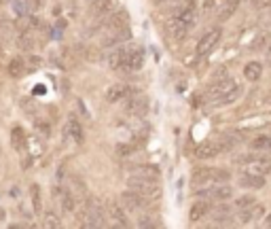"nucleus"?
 <instances>
[{"instance_id": "nucleus-1", "label": "nucleus", "mask_w": 271, "mask_h": 229, "mask_svg": "<svg viewBox=\"0 0 271 229\" xmlns=\"http://www.w3.org/2000/svg\"><path fill=\"white\" fill-rule=\"evenodd\" d=\"M195 21H197V0H184V5L170 19V32L176 39H180L195 26Z\"/></svg>"}, {"instance_id": "nucleus-2", "label": "nucleus", "mask_w": 271, "mask_h": 229, "mask_svg": "<svg viewBox=\"0 0 271 229\" xmlns=\"http://www.w3.org/2000/svg\"><path fill=\"white\" fill-rule=\"evenodd\" d=\"M235 166H240L246 174H256V176H267L271 172V159L265 157L261 153H248V155H240L233 159Z\"/></svg>"}, {"instance_id": "nucleus-3", "label": "nucleus", "mask_w": 271, "mask_h": 229, "mask_svg": "<svg viewBox=\"0 0 271 229\" xmlns=\"http://www.w3.org/2000/svg\"><path fill=\"white\" fill-rule=\"evenodd\" d=\"M231 178V172L220 170V168H197L191 176L193 187H206L214 183H227Z\"/></svg>"}, {"instance_id": "nucleus-4", "label": "nucleus", "mask_w": 271, "mask_h": 229, "mask_svg": "<svg viewBox=\"0 0 271 229\" xmlns=\"http://www.w3.org/2000/svg\"><path fill=\"white\" fill-rule=\"evenodd\" d=\"M127 189H132L136 191V193L140 195H144V198H159L161 195V185H159V180L157 178H146V176H132L129 174L127 176Z\"/></svg>"}, {"instance_id": "nucleus-5", "label": "nucleus", "mask_w": 271, "mask_h": 229, "mask_svg": "<svg viewBox=\"0 0 271 229\" xmlns=\"http://www.w3.org/2000/svg\"><path fill=\"white\" fill-rule=\"evenodd\" d=\"M193 195L199 200H216V202H227L233 198V189L227 183H214L206 187H195Z\"/></svg>"}, {"instance_id": "nucleus-6", "label": "nucleus", "mask_w": 271, "mask_h": 229, "mask_svg": "<svg viewBox=\"0 0 271 229\" xmlns=\"http://www.w3.org/2000/svg\"><path fill=\"white\" fill-rule=\"evenodd\" d=\"M235 87V81L231 79V77H225V79H218V81H212L210 83V87H208V91H206V95H208V100L210 102H214L216 106H218V102L225 98V95L231 91Z\"/></svg>"}, {"instance_id": "nucleus-7", "label": "nucleus", "mask_w": 271, "mask_h": 229, "mask_svg": "<svg viewBox=\"0 0 271 229\" xmlns=\"http://www.w3.org/2000/svg\"><path fill=\"white\" fill-rule=\"evenodd\" d=\"M132 39V32H129V26H121V28H112V30H106L100 47L102 49H108V47H117V45H123Z\"/></svg>"}, {"instance_id": "nucleus-8", "label": "nucleus", "mask_w": 271, "mask_h": 229, "mask_svg": "<svg viewBox=\"0 0 271 229\" xmlns=\"http://www.w3.org/2000/svg\"><path fill=\"white\" fill-rule=\"evenodd\" d=\"M136 47L132 45H117V49L110 51L108 55V66L112 70H127V64H129V57H132Z\"/></svg>"}, {"instance_id": "nucleus-9", "label": "nucleus", "mask_w": 271, "mask_h": 229, "mask_svg": "<svg viewBox=\"0 0 271 229\" xmlns=\"http://www.w3.org/2000/svg\"><path fill=\"white\" fill-rule=\"evenodd\" d=\"M125 113L132 117H144L148 113V98L142 93H129L125 98Z\"/></svg>"}, {"instance_id": "nucleus-10", "label": "nucleus", "mask_w": 271, "mask_h": 229, "mask_svg": "<svg viewBox=\"0 0 271 229\" xmlns=\"http://www.w3.org/2000/svg\"><path fill=\"white\" fill-rule=\"evenodd\" d=\"M220 36H222V28H220V26L208 30V32L202 36V39H199V43H197V49H195L197 55H199V57H202V55H208V53L218 45Z\"/></svg>"}, {"instance_id": "nucleus-11", "label": "nucleus", "mask_w": 271, "mask_h": 229, "mask_svg": "<svg viewBox=\"0 0 271 229\" xmlns=\"http://www.w3.org/2000/svg\"><path fill=\"white\" fill-rule=\"evenodd\" d=\"M117 9H119V0H93L89 5V17L100 19V17L110 15Z\"/></svg>"}, {"instance_id": "nucleus-12", "label": "nucleus", "mask_w": 271, "mask_h": 229, "mask_svg": "<svg viewBox=\"0 0 271 229\" xmlns=\"http://www.w3.org/2000/svg\"><path fill=\"white\" fill-rule=\"evenodd\" d=\"M146 204H148V198L136 193V191H132V189H127V191H123V193H121V206L125 210H132V212L142 210Z\"/></svg>"}, {"instance_id": "nucleus-13", "label": "nucleus", "mask_w": 271, "mask_h": 229, "mask_svg": "<svg viewBox=\"0 0 271 229\" xmlns=\"http://www.w3.org/2000/svg\"><path fill=\"white\" fill-rule=\"evenodd\" d=\"M265 216V206L263 204H252L248 208H242L240 214H238V223L242 225H250V223H258Z\"/></svg>"}, {"instance_id": "nucleus-14", "label": "nucleus", "mask_w": 271, "mask_h": 229, "mask_svg": "<svg viewBox=\"0 0 271 229\" xmlns=\"http://www.w3.org/2000/svg\"><path fill=\"white\" fill-rule=\"evenodd\" d=\"M129 93H134V89L129 87V85H125V83H112V85H108V87H106V91H104V98H106V102L114 104V102H121V100H125Z\"/></svg>"}, {"instance_id": "nucleus-15", "label": "nucleus", "mask_w": 271, "mask_h": 229, "mask_svg": "<svg viewBox=\"0 0 271 229\" xmlns=\"http://www.w3.org/2000/svg\"><path fill=\"white\" fill-rule=\"evenodd\" d=\"M104 212H106V216H108L110 221H114L117 225L127 227V216H125V208L121 206V202H117V200H108V202H106Z\"/></svg>"}, {"instance_id": "nucleus-16", "label": "nucleus", "mask_w": 271, "mask_h": 229, "mask_svg": "<svg viewBox=\"0 0 271 229\" xmlns=\"http://www.w3.org/2000/svg\"><path fill=\"white\" fill-rule=\"evenodd\" d=\"M127 172L132 174V176H146V178H157V180L161 178L159 168L152 166V163H136V166H129Z\"/></svg>"}, {"instance_id": "nucleus-17", "label": "nucleus", "mask_w": 271, "mask_h": 229, "mask_svg": "<svg viewBox=\"0 0 271 229\" xmlns=\"http://www.w3.org/2000/svg\"><path fill=\"white\" fill-rule=\"evenodd\" d=\"M216 142H218V147H220V153H227V151H231V149H235L238 144L242 142V134H238V132H225V134H220L218 138H216Z\"/></svg>"}, {"instance_id": "nucleus-18", "label": "nucleus", "mask_w": 271, "mask_h": 229, "mask_svg": "<svg viewBox=\"0 0 271 229\" xmlns=\"http://www.w3.org/2000/svg\"><path fill=\"white\" fill-rule=\"evenodd\" d=\"M208 214H210L208 200H197V202H193L191 210H188V219H191V223H199L202 219H206Z\"/></svg>"}, {"instance_id": "nucleus-19", "label": "nucleus", "mask_w": 271, "mask_h": 229, "mask_svg": "<svg viewBox=\"0 0 271 229\" xmlns=\"http://www.w3.org/2000/svg\"><path fill=\"white\" fill-rule=\"evenodd\" d=\"M195 155L199 159H212V157H216V155H220V147H218L216 138L214 140H206L204 144H199Z\"/></svg>"}, {"instance_id": "nucleus-20", "label": "nucleus", "mask_w": 271, "mask_h": 229, "mask_svg": "<svg viewBox=\"0 0 271 229\" xmlns=\"http://www.w3.org/2000/svg\"><path fill=\"white\" fill-rule=\"evenodd\" d=\"M66 134L72 138L74 142H83L85 134H83V125L79 123V119H74V117L68 119V123H66Z\"/></svg>"}, {"instance_id": "nucleus-21", "label": "nucleus", "mask_w": 271, "mask_h": 229, "mask_svg": "<svg viewBox=\"0 0 271 229\" xmlns=\"http://www.w3.org/2000/svg\"><path fill=\"white\" fill-rule=\"evenodd\" d=\"M7 72H9V77L21 79L23 75H26V59H23V57H13L7 64Z\"/></svg>"}, {"instance_id": "nucleus-22", "label": "nucleus", "mask_w": 271, "mask_h": 229, "mask_svg": "<svg viewBox=\"0 0 271 229\" xmlns=\"http://www.w3.org/2000/svg\"><path fill=\"white\" fill-rule=\"evenodd\" d=\"M26 142H28V138H26V132H23V127L15 125L13 129H11V147H13L15 151H23V149H26Z\"/></svg>"}, {"instance_id": "nucleus-23", "label": "nucleus", "mask_w": 271, "mask_h": 229, "mask_svg": "<svg viewBox=\"0 0 271 229\" xmlns=\"http://www.w3.org/2000/svg\"><path fill=\"white\" fill-rule=\"evenodd\" d=\"M238 185L246 187V189H261L265 187V176H256V174H242L240 180H238Z\"/></svg>"}, {"instance_id": "nucleus-24", "label": "nucleus", "mask_w": 271, "mask_h": 229, "mask_svg": "<svg viewBox=\"0 0 271 229\" xmlns=\"http://www.w3.org/2000/svg\"><path fill=\"white\" fill-rule=\"evenodd\" d=\"M240 5H242V0H225V5L220 7L218 19H220V21H227V19H231L235 13H238Z\"/></svg>"}, {"instance_id": "nucleus-25", "label": "nucleus", "mask_w": 271, "mask_h": 229, "mask_svg": "<svg viewBox=\"0 0 271 229\" xmlns=\"http://www.w3.org/2000/svg\"><path fill=\"white\" fill-rule=\"evenodd\" d=\"M60 204H62V210L64 212H76V198L72 195V191L62 189L60 191Z\"/></svg>"}, {"instance_id": "nucleus-26", "label": "nucleus", "mask_w": 271, "mask_h": 229, "mask_svg": "<svg viewBox=\"0 0 271 229\" xmlns=\"http://www.w3.org/2000/svg\"><path fill=\"white\" fill-rule=\"evenodd\" d=\"M263 77V64L261 62H248L244 66V79L246 81H258Z\"/></svg>"}, {"instance_id": "nucleus-27", "label": "nucleus", "mask_w": 271, "mask_h": 229, "mask_svg": "<svg viewBox=\"0 0 271 229\" xmlns=\"http://www.w3.org/2000/svg\"><path fill=\"white\" fill-rule=\"evenodd\" d=\"M250 149L256 151V153H267L271 151V136H256L250 140Z\"/></svg>"}, {"instance_id": "nucleus-28", "label": "nucleus", "mask_w": 271, "mask_h": 229, "mask_svg": "<svg viewBox=\"0 0 271 229\" xmlns=\"http://www.w3.org/2000/svg\"><path fill=\"white\" fill-rule=\"evenodd\" d=\"M30 198H32V208L36 214L43 212V198H41V187L36 183H32L30 185Z\"/></svg>"}, {"instance_id": "nucleus-29", "label": "nucleus", "mask_w": 271, "mask_h": 229, "mask_svg": "<svg viewBox=\"0 0 271 229\" xmlns=\"http://www.w3.org/2000/svg\"><path fill=\"white\" fill-rule=\"evenodd\" d=\"M32 45H34V41H32V34H30V30H28V28L19 30V34H17V47H19V49H26V51H30V49H32Z\"/></svg>"}, {"instance_id": "nucleus-30", "label": "nucleus", "mask_w": 271, "mask_h": 229, "mask_svg": "<svg viewBox=\"0 0 271 229\" xmlns=\"http://www.w3.org/2000/svg\"><path fill=\"white\" fill-rule=\"evenodd\" d=\"M43 225L55 229V227H60V225H62V219H60V216H57L53 210H49V212H45V214H43Z\"/></svg>"}, {"instance_id": "nucleus-31", "label": "nucleus", "mask_w": 271, "mask_h": 229, "mask_svg": "<svg viewBox=\"0 0 271 229\" xmlns=\"http://www.w3.org/2000/svg\"><path fill=\"white\" fill-rule=\"evenodd\" d=\"M254 202H256V198H254V195H242V198L235 200V208H238V210L248 208V206H252Z\"/></svg>"}, {"instance_id": "nucleus-32", "label": "nucleus", "mask_w": 271, "mask_h": 229, "mask_svg": "<svg viewBox=\"0 0 271 229\" xmlns=\"http://www.w3.org/2000/svg\"><path fill=\"white\" fill-rule=\"evenodd\" d=\"M134 151H138V147L132 142V144H117V153L119 155H129V153H134Z\"/></svg>"}, {"instance_id": "nucleus-33", "label": "nucleus", "mask_w": 271, "mask_h": 229, "mask_svg": "<svg viewBox=\"0 0 271 229\" xmlns=\"http://www.w3.org/2000/svg\"><path fill=\"white\" fill-rule=\"evenodd\" d=\"M138 225H140V227H155L157 223H155V219H152V216L144 214V216H140V221H138Z\"/></svg>"}, {"instance_id": "nucleus-34", "label": "nucleus", "mask_w": 271, "mask_h": 229, "mask_svg": "<svg viewBox=\"0 0 271 229\" xmlns=\"http://www.w3.org/2000/svg\"><path fill=\"white\" fill-rule=\"evenodd\" d=\"M263 47H267V34H265V32H263V34H261V36H258V39L254 41L252 49H256V51H258V49H263Z\"/></svg>"}, {"instance_id": "nucleus-35", "label": "nucleus", "mask_w": 271, "mask_h": 229, "mask_svg": "<svg viewBox=\"0 0 271 229\" xmlns=\"http://www.w3.org/2000/svg\"><path fill=\"white\" fill-rule=\"evenodd\" d=\"M218 5L214 3V0H204V5H202V11L204 13H210V11H214Z\"/></svg>"}, {"instance_id": "nucleus-36", "label": "nucleus", "mask_w": 271, "mask_h": 229, "mask_svg": "<svg viewBox=\"0 0 271 229\" xmlns=\"http://www.w3.org/2000/svg\"><path fill=\"white\" fill-rule=\"evenodd\" d=\"M36 129L41 132V134H45V136H49V123H45V121H36Z\"/></svg>"}, {"instance_id": "nucleus-37", "label": "nucleus", "mask_w": 271, "mask_h": 229, "mask_svg": "<svg viewBox=\"0 0 271 229\" xmlns=\"http://www.w3.org/2000/svg\"><path fill=\"white\" fill-rule=\"evenodd\" d=\"M256 9H269L271 7V0H252Z\"/></svg>"}, {"instance_id": "nucleus-38", "label": "nucleus", "mask_w": 271, "mask_h": 229, "mask_svg": "<svg viewBox=\"0 0 271 229\" xmlns=\"http://www.w3.org/2000/svg\"><path fill=\"white\" fill-rule=\"evenodd\" d=\"M3 219H5V210H3V208H0V221H3Z\"/></svg>"}, {"instance_id": "nucleus-39", "label": "nucleus", "mask_w": 271, "mask_h": 229, "mask_svg": "<svg viewBox=\"0 0 271 229\" xmlns=\"http://www.w3.org/2000/svg\"><path fill=\"white\" fill-rule=\"evenodd\" d=\"M267 225H269V227H271V214H269V216H267Z\"/></svg>"}, {"instance_id": "nucleus-40", "label": "nucleus", "mask_w": 271, "mask_h": 229, "mask_svg": "<svg viewBox=\"0 0 271 229\" xmlns=\"http://www.w3.org/2000/svg\"><path fill=\"white\" fill-rule=\"evenodd\" d=\"M267 47H269V53H271V41H269V45H267Z\"/></svg>"}, {"instance_id": "nucleus-41", "label": "nucleus", "mask_w": 271, "mask_h": 229, "mask_svg": "<svg viewBox=\"0 0 271 229\" xmlns=\"http://www.w3.org/2000/svg\"><path fill=\"white\" fill-rule=\"evenodd\" d=\"M168 3H170V0H168Z\"/></svg>"}, {"instance_id": "nucleus-42", "label": "nucleus", "mask_w": 271, "mask_h": 229, "mask_svg": "<svg viewBox=\"0 0 271 229\" xmlns=\"http://www.w3.org/2000/svg\"><path fill=\"white\" fill-rule=\"evenodd\" d=\"M269 9H271V7H269Z\"/></svg>"}]
</instances>
